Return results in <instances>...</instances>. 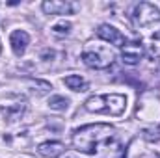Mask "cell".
<instances>
[{
  "instance_id": "3",
  "label": "cell",
  "mask_w": 160,
  "mask_h": 158,
  "mask_svg": "<svg viewBox=\"0 0 160 158\" xmlns=\"http://www.w3.org/2000/svg\"><path fill=\"white\" fill-rule=\"evenodd\" d=\"M132 21H134V26L138 30L147 32L153 37H158L160 36V9L155 4L140 2L136 6V9H134Z\"/></svg>"
},
{
  "instance_id": "12",
  "label": "cell",
  "mask_w": 160,
  "mask_h": 158,
  "mask_svg": "<svg viewBox=\"0 0 160 158\" xmlns=\"http://www.w3.org/2000/svg\"><path fill=\"white\" fill-rule=\"evenodd\" d=\"M48 106H50L52 110L62 112V110H65V108L69 106V99H65L63 95H52V97L48 99Z\"/></svg>"
},
{
  "instance_id": "11",
  "label": "cell",
  "mask_w": 160,
  "mask_h": 158,
  "mask_svg": "<svg viewBox=\"0 0 160 158\" xmlns=\"http://www.w3.org/2000/svg\"><path fill=\"white\" fill-rule=\"evenodd\" d=\"M65 86L69 87V89H73V91H86L88 89V82L82 78L80 75H69V77H65Z\"/></svg>"
},
{
  "instance_id": "10",
  "label": "cell",
  "mask_w": 160,
  "mask_h": 158,
  "mask_svg": "<svg viewBox=\"0 0 160 158\" xmlns=\"http://www.w3.org/2000/svg\"><path fill=\"white\" fill-rule=\"evenodd\" d=\"M24 110H26V102L21 99V101H17L15 104L4 106V108H2V114H4V117L8 119V121H15V119H19L24 114Z\"/></svg>"
},
{
  "instance_id": "1",
  "label": "cell",
  "mask_w": 160,
  "mask_h": 158,
  "mask_svg": "<svg viewBox=\"0 0 160 158\" xmlns=\"http://www.w3.org/2000/svg\"><path fill=\"white\" fill-rule=\"evenodd\" d=\"M73 145L78 153L93 158H118L121 151L116 128L104 123L86 125L73 134Z\"/></svg>"
},
{
  "instance_id": "4",
  "label": "cell",
  "mask_w": 160,
  "mask_h": 158,
  "mask_svg": "<svg viewBox=\"0 0 160 158\" xmlns=\"http://www.w3.org/2000/svg\"><path fill=\"white\" fill-rule=\"evenodd\" d=\"M82 62L93 69H108L114 60H116V52L106 47V45H93V43H88L80 54Z\"/></svg>"
},
{
  "instance_id": "8",
  "label": "cell",
  "mask_w": 160,
  "mask_h": 158,
  "mask_svg": "<svg viewBox=\"0 0 160 158\" xmlns=\"http://www.w3.org/2000/svg\"><path fill=\"white\" fill-rule=\"evenodd\" d=\"M38 153L45 158H58L65 153V145L62 141H45L38 147Z\"/></svg>"
},
{
  "instance_id": "7",
  "label": "cell",
  "mask_w": 160,
  "mask_h": 158,
  "mask_svg": "<svg viewBox=\"0 0 160 158\" xmlns=\"http://www.w3.org/2000/svg\"><path fill=\"white\" fill-rule=\"evenodd\" d=\"M41 7L47 15H69L73 11V6L69 2H60V0H50V2L47 0L41 4Z\"/></svg>"
},
{
  "instance_id": "13",
  "label": "cell",
  "mask_w": 160,
  "mask_h": 158,
  "mask_svg": "<svg viewBox=\"0 0 160 158\" xmlns=\"http://www.w3.org/2000/svg\"><path fill=\"white\" fill-rule=\"evenodd\" d=\"M52 32L54 34H69L71 32V22L69 21H60L52 26Z\"/></svg>"
},
{
  "instance_id": "9",
  "label": "cell",
  "mask_w": 160,
  "mask_h": 158,
  "mask_svg": "<svg viewBox=\"0 0 160 158\" xmlns=\"http://www.w3.org/2000/svg\"><path fill=\"white\" fill-rule=\"evenodd\" d=\"M9 43H11V48L17 56H22L24 50H26V45L30 43V36L24 32V30H15L9 37Z\"/></svg>"
},
{
  "instance_id": "2",
  "label": "cell",
  "mask_w": 160,
  "mask_h": 158,
  "mask_svg": "<svg viewBox=\"0 0 160 158\" xmlns=\"http://www.w3.org/2000/svg\"><path fill=\"white\" fill-rule=\"evenodd\" d=\"M84 108L93 114H108V116H121L127 108V97L121 93H104V95H91Z\"/></svg>"
},
{
  "instance_id": "6",
  "label": "cell",
  "mask_w": 160,
  "mask_h": 158,
  "mask_svg": "<svg viewBox=\"0 0 160 158\" xmlns=\"http://www.w3.org/2000/svg\"><path fill=\"white\" fill-rule=\"evenodd\" d=\"M97 37H101L102 41H106V43H110V45L121 47V48H123V45L127 43L125 36L121 34L118 28H114V26H110V24H101V26L97 28Z\"/></svg>"
},
{
  "instance_id": "5",
  "label": "cell",
  "mask_w": 160,
  "mask_h": 158,
  "mask_svg": "<svg viewBox=\"0 0 160 158\" xmlns=\"http://www.w3.org/2000/svg\"><path fill=\"white\" fill-rule=\"evenodd\" d=\"M143 56H145V47L140 39L127 41L121 48V60L127 65H138Z\"/></svg>"
}]
</instances>
